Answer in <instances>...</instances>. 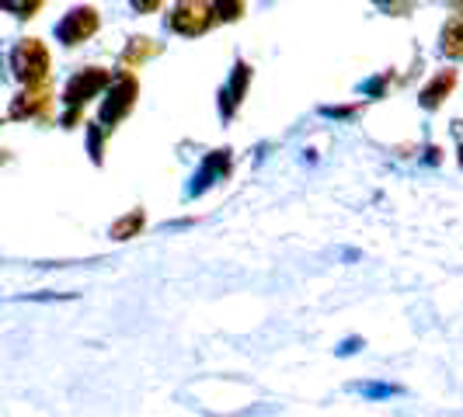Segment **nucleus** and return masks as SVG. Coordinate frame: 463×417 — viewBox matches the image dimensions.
Segmentation results:
<instances>
[{
	"instance_id": "f257e3e1",
	"label": "nucleus",
	"mask_w": 463,
	"mask_h": 417,
	"mask_svg": "<svg viewBox=\"0 0 463 417\" xmlns=\"http://www.w3.org/2000/svg\"><path fill=\"white\" fill-rule=\"evenodd\" d=\"M11 70L22 84H46L49 77V52L39 39H22L11 52Z\"/></svg>"
},
{
	"instance_id": "f03ea898",
	"label": "nucleus",
	"mask_w": 463,
	"mask_h": 417,
	"mask_svg": "<svg viewBox=\"0 0 463 417\" xmlns=\"http://www.w3.org/2000/svg\"><path fill=\"white\" fill-rule=\"evenodd\" d=\"M109 84V73L105 70H80L73 80L67 84V105H70V112H67V118H63V125H73L77 118H80V108H84V101L88 97H94V94L101 91Z\"/></svg>"
},
{
	"instance_id": "7ed1b4c3",
	"label": "nucleus",
	"mask_w": 463,
	"mask_h": 417,
	"mask_svg": "<svg viewBox=\"0 0 463 417\" xmlns=\"http://www.w3.org/2000/svg\"><path fill=\"white\" fill-rule=\"evenodd\" d=\"M213 7L209 0H178L175 11H171V28L178 35H203L209 24H213Z\"/></svg>"
},
{
	"instance_id": "20e7f679",
	"label": "nucleus",
	"mask_w": 463,
	"mask_h": 417,
	"mask_svg": "<svg viewBox=\"0 0 463 417\" xmlns=\"http://www.w3.org/2000/svg\"><path fill=\"white\" fill-rule=\"evenodd\" d=\"M133 101H137V80H133L129 73H122V77H116V84L109 88V97L101 101V118H98V125L118 122V118L133 108Z\"/></svg>"
},
{
	"instance_id": "39448f33",
	"label": "nucleus",
	"mask_w": 463,
	"mask_h": 417,
	"mask_svg": "<svg viewBox=\"0 0 463 417\" xmlns=\"http://www.w3.org/2000/svg\"><path fill=\"white\" fill-rule=\"evenodd\" d=\"M94 32H98V11L94 7H77V11H70L67 18L56 24V39L67 42V46H77V42L91 39Z\"/></svg>"
},
{
	"instance_id": "423d86ee",
	"label": "nucleus",
	"mask_w": 463,
	"mask_h": 417,
	"mask_svg": "<svg viewBox=\"0 0 463 417\" xmlns=\"http://www.w3.org/2000/svg\"><path fill=\"white\" fill-rule=\"evenodd\" d=\"M49 112V91L46 84H24V91L11 105V118H35Z\"/></svg>"
},
{
	"instance_id": "0eeeda50",
	"label": "nucleus",
	"mask_w": 463,
	"mask_h": 417,
	"mask_svg": "<svg viewBox=\"0 0 463 417\" xmlns=\"http://www.w3.org/2000/svg\"><path fill=\"white\" fill-rule=\"evenodd\" d=\"M227 167H231V157H227V150H220L216 157H209V161L203 163V171L195 174V185H192V191L199 195V191H206L209 185H216V181L227 174Z\"/></svg>"
},
{
	"instance_id": "6e6552de",
	"label": "nucleus",
	"mask_w": 463,
	"mask_h": 417,
	"mask_svg": "<svg viewBox=\"0 0 463 417\" xmlns=\"http://www.w3.org/2000/svg\"><path fill=\"white\" fill-rule=\"evenodd\" d=\"M453 84H457V73L453 70H442L439 77L421 91V108H439L442 101H446V94L453 91Z\"/></svg>"
},
{
	"instance_id": "1a4fd4ad",
	"label": "nucleus",
	"mask_w": 463,
	"mask_h": 417,
	"mask_svg": "<svg viewBox=\"0 0 463 417\" xmlns=\"http://www.w3.org/2000/svg\"><path fill=\"white\" fill-rule=\"evenodd\" d=\"M442 52L449 60H463V14H453L449 22L442 24Z\"/></svg>"
},
{
	"instance_id": "9d476101",
	"label": "nucleus",
	"mask_w": 463,
	"mask_h": 417,
	"mask_svg": "<svg viewBox=\"0 0 463 417\" xmlns=\"http://www.w3.org/2000/svg\"><path fill=\"white\" fill-rule=\"evenodd\" d=\"M248 67H237L233 70V80L231 88L223 91V116H233V108H237V101H241V94H244V88H248Z\"/></svg>"
},
{
	"instance_id": "9b49d317",
	"label": "nucleus",
	"mask_w": 463,
	"mask_h": 417,
	"mask_svg": "<svg viewBox=\"0 0 463 417\" xmlns=\"http://www.w3.org/2000/svg\"><path fill=\"white\" fill-rule=\"evenodd\" d=\"M154 52H157V46H154L150 39H133V42H129V49L122 52V67L133 70L139 60H146V56H154Z\"/></svg>"
},
{
	"instance_id": "f8f14e48",
	"label": "nucleus",
	"mask_w": 463,
	"mask_h": 417,
	"mask_svg": "<svg viewBox=\"0 0 463 417\" xmlns=\"http://www.w3.org/2000/svg\"><path fill=\"white\" fill-rule=\"evenodd\" d=\"M139 227H143V212H133V216H122L116 227H112V236L116 240H129V236H137Z\"/></svg>"
},
{
	"instance_id": "ddd939ff",
	"label": "nucleus",
	"mask_w": 463,
	"mask_h": 417,
	"mask_svg": "<svg viewBox=\"0 0 463 417\" xmlns=\"http://www.w3.org/2000/svg\"><path fill=\"white\" fill-rule=\"evenodd\" d=\"M0 7L7 14H14V18H32L43 7V0H0Z\"/></svg>"
},
{
	"instance_id": "4468645a",
	"label": "nucleus",
	"mask_w": 463,
	"mask_h": 417,
	"mask_svg": "<svg viewBox=\"0 0 463 417\" xmlns=\"http://www.w3.org/2000/svg\"><path fill=\"white\" fill-rule=\"evenodd\" d=\"M213 11H216L223 22H233V18L244 11V0H216V7H213Z\"/></svg>"
},
{
	"instance_id": "2eb2a0df",
	"label": "nucleus",
	"mask_w": 463,
	"mask_h": 417,
	"mask_svg": "<svg viewBox=\"0 0 463 417\" xmlns=\"http://www.w3.org/2000/svg\"><path fill=\"white\" fill-rule=\"evenodd\" d=\"M133 7H137L139 14H150V11H157V7H161V0H133Z\"/></svg>"
},
{
	"instance_id": "dca6fc26",
	"label": "nucleus",
	"mask_w": 463,
	"mask_h": 417,
	"mask_svg": "<svg viewBox=\"0 0 463 417\" xmlns=\"http://www.w3.org/2000/svg\"><path fill=\"white\" fill-rule=\"evenodd\" d=\"M449 4H453V7H463V0H449Z\"/></svg>"
},
{
	"instance_id": "f3484780",
	"label": "nucleus",
	"mask_w": 463,
	"mask_h": 417,
	"mask_svg": "<svg viewBox=\"0 0 463 417\" xmlns=\"http://www.w3.org/2000/svg\"><path fill=\"white\" fill-rule=\"evenodd\" d=\"M460 163H463V143H460Z\"/></svg>"
},
{
	"instance_id": "a211bd4d",
	"label": "nucleus",
	"mask_w": 463,
	"mask_h": 417,
	"mask_svg": "<svg viewBox=\"0 0 463 417\" xmlns=\"http://www.w3.org/2000/svg\"><path fill=\"white\" fill-rule=\"evenodd\" d=\"M376 4H391V0H376Z\"/></svg>"
}]
</instances>
